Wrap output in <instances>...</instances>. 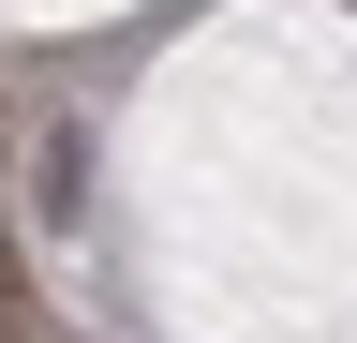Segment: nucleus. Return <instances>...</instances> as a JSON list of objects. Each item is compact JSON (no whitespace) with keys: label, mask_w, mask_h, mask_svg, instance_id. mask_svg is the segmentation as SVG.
I'll list each match as a JSON object with an SVG mask.
<instances>
[{"label":"nucleus","mask_w":357,"mask_h":343,"mask_svg":"<svg viewBox=\"0 0 357 343\" xmlns=\"http://www.w3.org/2000/svg\"><path fill=\"white\" fill-rule=\"evenodd\" d=\"M0 343H45V298H30V254L0 239Z\"/></svg>","instance_id":"obj_1"}]
</instances>
